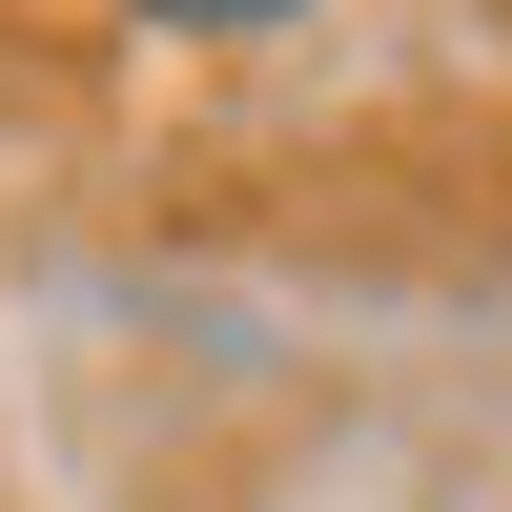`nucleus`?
Returning a JSON list of instances; mask_svg holds the SVG:
<instances>
[{"mask_svg": "<svg viewBox=\"0 0 512 512\" xmlns=\"http://www.w3.org/2000/svg\"><path fill=\"white\" fill-rule=\"evenodd\" d=\"M123 21H164V41H267V21H308V0H123Z\"/></svg>", "mask_w": 512, "mask_h": 512, "instance_id": "nucleus-1", "label": "nucleus"}]
</instances>
